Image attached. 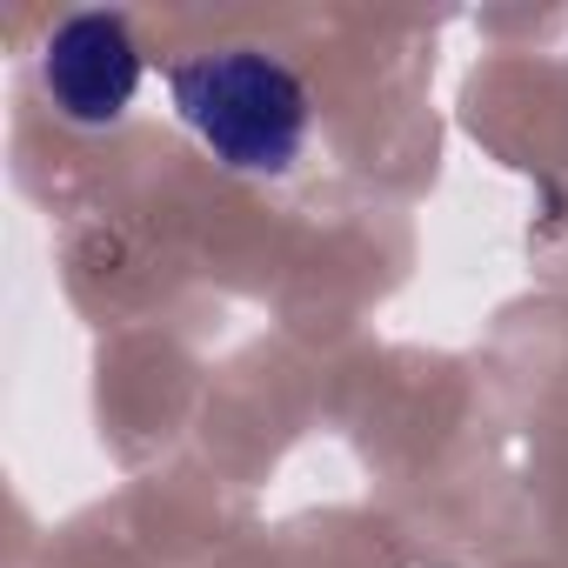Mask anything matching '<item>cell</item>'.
Instances as JSON below:
<instances>
[{
  "instance_id": "6da1fadb",
  "label": "cell",
  "mask_w": 568,
  "mask_h": 568,
  "mask_svg": "<svg viewBox=\"0 0 568 568\" xmlns=\"http://www.w3.org/2000/svg\"><path fill=\"white\" fill-rule=\"evenodd\" d=\"M181 128L234 174H288L308 141V88L267 48H207L168 74Z\"/></svg>"
},
{
  "instance_id": "7a4b0ae2",
  "label": "cell",
  "mask_w": 568,
  "mask_h": 568,
  "mask_svg": "<svg viewBox=\"0 0 568 568\" xmlns=\"http://www.w3.org/2000/svg\"><path fill=\"white\" fill-rule=\"evenodd\" d=\"M41 88L61 121L114 128L141 94V48L121 14H68L41 48Z\"/></svg>"
}]
</instances>
